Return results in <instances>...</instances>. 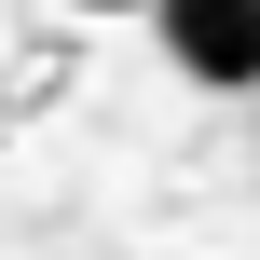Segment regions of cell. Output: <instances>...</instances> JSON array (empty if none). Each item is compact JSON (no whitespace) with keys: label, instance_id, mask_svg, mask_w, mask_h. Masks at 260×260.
Returning <instances> with one entry per match:
<instances>
[{"label":"cell","instance_id":"obj_1","mask_svg":"<svg viewBox=\"0 0 260 260\" xmlns=\"http://www.w3.org/2000/svg\"><path fill=\"white\" fill-rule=\"evenodd\" d=\"M151 27H165L178 82H206V96H260V0H151Z\"/></svg>","mask_w":260,"mask_h":260},{"label":"cell","instance_id":"obj_2","mask_svg":"<svg viewBox=\"0 0 260 260\" xmlns=\"http://www.w3.org/2000/svg\"><path fill=\"white\" fill-rule=\"evenodd\" d=\"M82 14H151V0H82Z\"/></svg>","mask_w":260,"mask_h":260}]
</instances>
